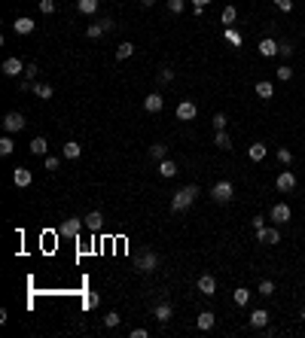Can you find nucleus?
Masks as SVG:
<instances>
[{
    "instance_id": "obj_51",
    "label": "nucleus",
    "mask_w": 305,
    "mask_h": 338,
    "mask_svg": "<svg viewBox=\"0 0 305 338\" xmlns=\"http://www.w3.org/2000/svg\"><path fill=\"white\" fill-rule=\"evenodd\" d=\"M251 225H253V229H263L266 220H263V217H253V220H251Z\"/></svg>"
},
{
    "instance_id": "obj_21",
    "label": "nucleus",
    "mask_w": 305,
    "mask_h": 338,
    "mask_svg": "<svg viewBox=\"0 0 305 338\" xmlns=\"http://www.w3.org/2000/svg\"><path fill=\"white\" fill-rule=\"evenodd\" d=\"M247 155H251V162H263L266 155H269V146H266V143H251Z\"/></svg>"
},
{
    "instance_id": "obj_26",
    "label": "nucleus",
    "mask_w": 305,
    "mask_h": 338,
    "mask_svg": "<svg viewBox=\"0 0 305 338\" xmlns=\"http://www.w3.org/2000/svg\"><path fill=\"white\" fill-rule=\"evenodd\" d=\"M76 9L83 16H95L98 13V0H76Z\"/></svg>"
},
{
    "instance_id": "obj_35",
    "label": "nucleus",
    "mask_w": 305,
    "mask_h": 338,
    "mask_svg": "<svg viewBox=\"0 0 305 338\" xmlns=\"http://www.w3.org/2000/svg\"><path fill=\"white\" fill-rule=\"evenodd\" d=\"M171 80H174V70H171V67H162V70L156 73V83H159V85H168Z\"/></svg>"
},
{
    "instance_id": "obj_19",
    "label": "nucleus",
    "mask_w": 305,
    "mask_h": 338,
    "mask_svg": "<svg viewBox=\"0 0 305 338\" xmlns=\"http://www.w3.org/2000/svg\"><path fill=\"white\" fill-rule=\"evenodd\" d=\"M61 155H64V159H80V155H83V146L80 143H76V140H67L64 146H61Z\"/></svg>"
},
{
    "instance_id": "obj_34",
    "label": "nucleus",
    "mask_w": 305,
    "mask_h": 338,
    "mask_svg": "<svg viewBox=\"0 0 305 338\" xmlns=\"http://www.w3.org/2000/svg\"><path fill=\"white\" fill-rule=\"evenodd\" d=\"M256 292L259 296H275V280H259V287H256Z\"/></svg>"
},
{
    "instance_id": "obj_38",
    "label": "nucleus",
    "mask_w": 305,
    "mask_h": 338,
    "mask_svg": "<svg viewBox=\"0 0 305 338\" xmlns=\"http://www.w3.org/2000/svg\"><path fill=\"white\" fill-rule=\"evenodd\" d=\"M86 37H89V40H101V37H104V28H101L98 21H95V25H89V28H86Z\"/></svg>"
},
{
    "instance_id": "obj_16",
    "label": "nucleus",
    "mask_w": 305,
    "mask_h": 338,
    "mask_svg": "<svg viewBox=\"0 0 305 338\" xmlns=\"http://www.w3.org/2000/svg\"><path fill=\"white\" fill-rule=\"evenodd\" d=\"M0 70H3V76H18V73H25V61H18V58H6Z\"/></svg>"
},
{
    "instance_id": "obj_49",
    "label": "nucleus",
    "mask_w": 305,
    "mask_h": 338,
    "mask_svg": "<svg viewBox=\"0 0 305 338\" xmlns=\"http://www.w3.org/2000/svg\"><path fill=\"white\" fill-rule=\"evenodd\" d=\"M128 335H131V338H146V335H150V332H146V329H144V326H134V329H131Z\"/></svg>"
},
{
    "instance_id": "obj_28",
    "label": "nucleus",
    "mask_w": 305,
    "mask_h": 338,
    "mask_svg": "<svg viewBox=\"0 0 305 338\" xmlns=\"http://www.w3.org/2000/svg\"><path fill=\"white\" fill-rule=\"evenodd\" d=\"M13 150H16L13 134H3V137H0V155H13Z\"/></svg>"
},
{
    "instance_id": "obj_37",
    "label": "nucleus",
    "mask_w": 305,
    "mask_h": 338,
    "mask_svg": "<svg viewBox=\"0 0 305 338\" xmlns=\"http://www.w3.org/2000/svg\"><path fill=\"white\" fill-rule=\"evenodd\" d=\"M122 323V317L116 311H110V314H104V329H116V326Z\"/></svg>"
},
{
    "instance_id": "obj_24",
    "label": "nucleus",
    "mask_w": 305,
    "mask_h": 338,
    "mask_svg": "<svg viewBox=\"0 0 305 338\" xmlns=\"http://www.w3.org/2000/svg\"><path fill=\"white\" fill-rule=\"evenodd\" d=\"M214 146H217V150H232V137L226 134V128L214 134Z\"/></svg>"
},
{
    "instance_id": "obj_1",
    "label": "nucleus",
    "mask_w": 305,
    "mask_h": 338,
    "mask_svg": "<svg viewBox=\"0 0 305 338\" xmlns=\"http://www.w3.org/2000/svg\"><path fill=\"white\" fill-rule=\"evenodd\" d=\"M196 198H198V186H196V183H189V186H183V189H177V192L171 195V210H174V213L186 210Z\"/></svg>"
},
{
    "instance_id": "obj_5",
    "label": "nucleus",
    "mask_w": 305,
    "mask_h": 338,
    "mask_svg": "<svg viewBox=\"0 0 305 338\" xmlns=\"http://www.w3.org/2000/svg\"><path fill=\"white\" fill-rule=\"evenodd\" d=\"M83 225H86V220H80V217H67V220L58 225V235H64V238H76V235L83 232Z\"/></svg>"
},
{
    "instance_id": "obj_25",
    "label": "nucleus",
    "mask_w": 305,
    "mask_h": 338,
    "mask_svg": "<svg viewBox=\"0 0 305 338\" xmlns=\"http://www.w3.org/2000/svg\"><path fill=\"white\" fill-rule=\"evenodd\" d=\"M171 314H174V311H171V305H168V302H162V305H156V320H159L162 326H165L168 320H171Z\"/></svg>"
},
{
    "instance_id": "obj_30",
    "label": "nucleus",
    "mask_w": 305,
    "mask_h": 338,
    "mask_svg": "<svg viewBox=\"0 0 305 338\" xmlns=\"http://www.w3.org/2000/svg\"><path fill=\"white\" fill-rule=\"evenodd\" d=\"M235 18H238V9H235V6H226V9H223V16H220V21H223L226 28H232V25H235Z\"/></svg>"
},
{
    "instance_id": "obj_15",
    "label": "nucleus",
    "mask_w": 305,
    "mask_h": 338,
    "mask_svg": "<svg viewBox=\"0 0 305 338\" xmlns=\"http://www.w3.org/2000/svg\"><path fill=\"white\" fill-rule=\"evenodd\" d=\"M162 107H165V98H162L159 92H153V95L144 98V110H146V113H159Z\"/></svg>"
},
{
    "instance_id": "obj_9",
    "label": "nucleus",
    "mask_w": 305,
    "mask_h": 338,
    "mask_svg": "<svg viewBox=\"0 0 305 338\" xmlns=\"http://www.w3.org/2000/svg\"><path fill=\"white\" fill-rule=\"evenodd\" d=\"M83 220H86V229L92 235H98L101 229H104V213H101V210H89Z\"/></svg>"
},
{
    "instance_id": "obj_29",
    "label": "nucleus",
    "mask_w": 305,
    "mask_h": 338,
    "mask_svg": "<svg viewBox=\"0 0 305 338\" xmlns=\"http://www.w3.org/2000/svg\"><path fill=\"white\" fill-rule=\"evenodd\" d=\"M131 55H134V46H131L128 40H126V43H119V46H116V61H126V58H131Z\"/></svg>"
},
{
    "instance_id": "obj_54",
    "label": "nucleus",
    "mask_w": 305,
    "mask_h": 338,
    "mask_svg": "<svg viewBox=\"0 0 305 338\" xmlns=\"http://www.w3.org/2000/svg\"><path fill=\"white\" fill-rule=\"evenodd\" d=\"M299 317H302V320H305V308H302V314H299Z\"/></svg>"
},
{
    "instance_id": "obj_42",
    "label": "nucleus",
    "mask_w": 305,
    "mask_h": 338,
    "mask_svg": "<svg viewBox=\"0 0 305 338\" xmlns=\"http://www.w3.org/2000/svg\"><path fill=\"white\" fill-rule=\"evenodd\" d=\"M168 9H171L174 16H180V13L186 9V0H168Z\"/></svg>"
},
{
    "instance_id": "obj_43",
    "label": "nucleus",
    "mask_w": 305,
    "mask_h": 338,
    "mask_svg": "<svg viewBox=\"0 0 305 338\" xmlns=\"http://www.w3.org/2000/svg\"><path fill=\"white\" fill-rule=\"evenodd\" d=\"M226 125H229V119H226V113H217V116H214V131H223Z\"/></svg>"
},
{
    "instance_id": "obj_27",
    "label": "nucleus",
    "mask_w": 305,
    "mask_h": 338,
    "mask_svg": "<svg viewBox=\"0 0 305 338\" xmlns=\"http://www.w3.org/2000/svg\"><path fill=\"white\" fill-rule=\"evenodd\" d=\"M232 299H235V305H238V308H244L247 302H251V289H244V287H235Z\"/></svg>"
},
{
    "instance_id": "obj_10",
    "label": "nucleus",
    "mask_w": 305,
    "mask_h": 338,
    "mask_svg": "<svg viewBox=\"0 0 305 338\" xmlns=\"http://www.w3.org/2000/svg\"><path fill=\"white\" fill-rule=\"evenodd\" d=\"M275 186H278V192H293V189H296V174L293 171H281L278 180H275Z\"/></svg>"
},
{
    "instance_id": "obj_14",
    "label": "nucleus",
    "mask_w": 305,
    "mask_h": 338,
    "mask_svg": "<svg viewBox=\"0 0 305 338\" xmlns=\"http://www.w3.org/2000/svg\"><path fill=\"white\" fill-rule=\"evenodd\" d=\"M198 292H201V296H214V292H217V280H214V274H201L198 277Z\"/></svg>"
},
{
    "instance_id": "obj_20",
    "label": "nucleus",
    "mask_w": 305,
    "mask_h": 338,
    "mask_svg": "<svg viewBox=\"0 0 305 338\" xmlns=\"http://www.w3.org/2000/svg\"><path fill=\"white\" fill-rule=\"evenodd\" d=\"M177 171H180V168H177V162H174V159H162V162H159V174H162L165 180L177 177Z\"/></svg>"
},
{
    "instance_id": "obj_46",
    "label": "nucleus",
    "mask_w": 305,
    "mask_h": 338,
    "mask_svg": "<svg viewBox=\"0 0 305 338\" xmlns=\"http://www.w3.org/2000/svg\"><path fill=\"white\" fill-rule=\"evenodd\" d=\"M21 76L34 83V80H37V64H34V61H31V64H25V73H21Z\"/></svg>"
},
{
    "instance_id": "obj_52",
    "label": "nucleus",
    "mask_w": 305,
    "mask_h": 338,
    "mask_svg": "<svg viewBox=\"0 0 305 338\" xmlns=\"http://www.w3.org/2000/svg\"><path fill=\"white\" fill-rule=\"evenodd\" d=\"M211 0H193V6H208Z\"/></svg>"
},
{
    "instance_id": "obj_45",
    "label": "nucleus",
    "mask_w": 305,
    "mask_h": 338,
    "mask_svg": "<svg viewBox=\"0 0 305 338\" xmlns=\"http://www.w3.org/2000/svg\"><path fill=\"white\" fill-rule=\"evenodd\" d=\"M40 13L43 16H52L55 13V0H40Z\"/></svg>"
},
{
    "instance_id": "obj_47",
    "label": "nucleus",
    "mask_w": 305,
    "mask_h": 338,
    "mask_svg": "<svg viewBox=\"0 0 305 338\" xmlns=\"http://www.w3.org/2000/svg\"><path fill=\"white\" fill-rule=\"evenodd\" d=\"M98 25H101V28H104V34H110L113 28H116V21H113L110 16H104V18H98Z\"/></svg>"
},
{
    "instance_id": "obj_36",
    "label": "nucleus",
    "mask_w": 305,
    "mask_h": 338,
    "mask_svg": "<svg viewBox=\"0 0 305 338\" xmlns=\"http://www.w3.org/2000/svg\"><path fill=\"white\" fill-rule=\"evenodd\" d=\"M275 76H278V80H281V83H287V80H293V67H290V64L284 61V64H281V67H278V70H275Z\"/></svg>"
},
{
    "instance_id": "obj_44",
    "label": "nucleus",
    "mask_w": 305,
    "mask_h": 338,
    "mask_svg": "<svg viewBox=\"0 0 305 338\" xmlns=\"http://www.w3.org/2000/svg\"><path fill=\"white\" fill-rule=\"evenodd\" d=\"M278 55H281L284 61H290V55H293V43H281V46H278Z\"/></svg>"
},
{
    "instance_id": "obj_53",
    "label": "nucleus",
    "mask_w": 305,
    "mask_h": 338,
    "mask_svg": "<svg viewBox=\"0 0 305 338\" xmlns=\"http://www.w3.org/2000/svg\"><path fill=\"white\" fill-rule=\"evenodd\" d=\"M141 3H144V6H153V3H156V0H141Z\"/></svg>"
},
{
    "instance_id": "obj_11",
    "label": "nucleus",
    "mask_w": 305,
    "mask_h": 338,
    "mask_svg": "<svg viewBox=\"0 0 305 338\" xmlns=\"http://www.w3.org/2000/svg\"><path fill=\"white\" fill-rule=\"evenodd\" d=\"M247 326H251V329H266V326H269V311H266V308L251 311V317H247Z\"/></svg>"
},
{
    "instance_id": "obj_50",
    "label": "nucleus",
    "mask_w": 305,
    "mask_h": 338,
    "mask_svg": "<svg viewBox=\"0 0 305 338\" xmlns=\"http://www.w3.org/2000/svg\"><path fill=\"white\" fill-rule=\"evenodd\" d=\"M18 88H21V92H34V83H31V80H21Z\"/></svg>"
},
{
    "instance_id": "obj_6",
    "label": "nucleus",
    "mask_w": 305,
    "mask_h": 338,
    "mask_svg": "<svg viewBox=\"0 0 305 338\" xmlns=\"http://www.w3.org/2000/svg\"><path fill=\"white\" fill-rule=\"evenodd\" d=\"M290 217H293V210H290V204H284V201H278V204L272 207V213H269V220H272L275 225H287Z\"/></svg>"
},
{
    "instance_id": "obj_2",
    "label": "nucleus",
    "mask_w": 305,
    "mask_h": 338,
    "mask_svg": "<svg viewBox=\"0 0 305 338\" xmlns=\"http://www.w3.org/2000/svg\"><path fill=\"white\" fill-rule=\"evenodd\" d=\"M232 195H235V186L229 180H220V183H214V189H211V198L217 201V204H229Z\"/></svg>"
},
{
    "instance_id": "obj_41",
    "label": "nucleus",
    "mask_w": 305,
    "mask_h": 338,
    "mask_svg": "<svg viewBox=\"0 0 305 338\" xmlns=\"http://www.w3.org/2000/svg\"><path fill=\"white\" fill-rule=\"evenodd\" d=\"M43 168H46V171H58V168H61V159H55V155H46V159H43Z\"/></svg>"
},
{
    "instance_id": "obj_31",
    "label": "nucleus",
    "mask_w": 305,
    "mask_h": 338,
    "mask_svg": "<svg viewBox=\"0 0 305 338\" xmlns=\"http://www.w3.org/2000/svg\"><path fill=\"white\" fill-rule=\"evenodd\" d=\"M223 37H226V40H229V43H232V46H235V49H241V43H244V37H241V34H238V31H235V28H226V31H223Z\"/></svg>"
},
{
    "instance_id": "obj_48",
    "label": "nucleus",
    "mask_w": 305,
    "mask_h": 338,
    "mask_svg": "<svg viewBox=\"0 0 305 338\" xmlns=\"http://www.w3.org/2000/svg\"><path fill=\"white\" fill-rule=\"evenodd\" d=\"M275 6L281 9V13H290V9H293V0H275Z\"/></svg>"
},
{
    "instance_id": "obj_8",
    "label": "nucleus",
    "mask_w": 305,
    "mask_h": 338,
    "mask_svg": "<svg viewBox=\"0 0 305 338\" xmlns=\"http://www.w3.org/2000/svg\"><path fill=\"white\" fill-rule=\"evenodd\" d=\"M198 116V107L193 104V101H180V104H177V119L180 122H193Z\"/></svg>"
},
{
    "instance_id": "obj_18",
    "label": "nucleus",
    "mask_w": 305,
    "mask_h": 338,
    "mask_svg": "<svg viewBox=\"0 0 305 338\" xmlns=\"http://www.w3.org/2000/svg\"><path fill=\"white\" fill-rule=\"evenodd\" d=\"M34 28H37V25H34V18H28V16H18L13 21V31L16 34H34Z\"/></svg>"
},
{
    "instance_id": "obj_4",
    "label": "nucleus",
    "mask_w": 305,
    "mask_h": 338,
    "mask_svg": "<svg viewBox=\"0 0 305 338\" xmlns=\"http://www.w3.org/2000/svg\"><path fill=\"white\" fill-rule=\"evenodd\" d=\"M25 125H28V122H25V116H21L18 110H9L6 116H3V131H6V134H18Z\"/></svg>"
},
{
    "instance_id": "obj_7",
    "label": "nucleus",
    "mask_w": 305,
    "mask_h": 338,
    "mask_svg": "<svg viewBox=\"0 0 305 338\" xmlns=\"http://www.w3.org/2000/svg\"><path fill=\"white\" fill-rule=\"evenodd\" d=\"M256 241L259 244H281V232L278 229H272V225H263V229H256Z\"/></svg>"
},
{
    "instance_id": "obj_17",
    "label": "nucleus",
    "mask_w": 305,
    "mask_h": 338,
    "mask_svg": "<svg viewBox=\"0 0 305 338\" xmlns=\"http://www.w3.org/2000/svg\"><path fill=\"white\" fill-rule=\"evenodd\" d=\"M253 92H256V98H263V101H272V98H275V85L269 83V80H259V83L253 85Z\"/></svg>"
},
{
    "instance_id": "obj_32",
    "label": "nucleus",
    "mask_w": 305,
    "mask_h": 338,
    "mask_svg": "<svg viewBox=\"0 0 305 338\" xmlns=\"http://www.w3.org/2000/svg\"><path fill=\"white\" fill-rule=\"evenodd\" d=\"M34 95H37V98H43V101H49V98L55 95V88H52L49 83H40V85H34Z\"/></svg>"
},
{
    "instance_id": "obj_3",
    "label": "nucleus",
    "mask_w": 305,
    "mask_h": 338,
    "mask_svg": "<svg viewBox=\"0 0 305 338\" xmlns=\"http://www.w3.org/2000/svg\"><path fill=\"white\" fill-rule=\"evenodd\" d=\"M156 268H159V253H156V250H141V256H138V271L141 274H153Z\"/></svg>"
},
{
    "instance_id": "obj_13",
    "label": "nucleus",
    "mask_w": 305,
    "mask_h": 338,
    "mask_svg": "<svg viewBox=\"0 0 305 338\" xmlns=\"http://www.w3.org/2000/svg\"><path fill=\"white\" fill-rule=\"evenodd\" d=\"M13 183H16L18 189H28V186L34 183V174L28 171V168H16V171H13Z\"/></svg>"
},
{
    "instance_id": "obj_33",
    "label": "nucleus",
    "mask_w": 305,
    "mask_h": 338,
    "mask_svg": "<svg viewBox=\"0 0 305 338\" xmlns=\"http://www.w3.org/2000/svg\"><path fill=\"white\" fill-rule=\"evenodd\" d=\"M150 155H153V159H156V162H162V159H168V146H165V143H153V146H150Z\"/></svg>"
},
{
    "instance_id": "obj_23",
    "label": "nucleus",
    "mask_w": 305,
    "mask_h": 338,
    "mask_svg": "<svg viewBox=\"0 0 305 338\" xmlns=\"http://www.w3.org/2000/svg\"><path fill=\"white\" fill-rule=\"evenodd\" d=\"M196 323H198V329H201V332H208V329H214V323H217V317H214L211 311H201Z\"/></svg>"
},
{
    "instance_id": "obj_12",
    "label": "nucleus",
    "mask_w": 305,
    "mask_h": 338,
    "mask_svg": "<svg viewBox=\"0 0 305 338\" xmlns=\"http://www.w3.org/2000/svg\"><path fill=\"white\" fill-rule=\"evenodd\" d=\"M278 46H281L278 40H272V37H263L256 49H259V55H263V58H275V55H278Z\"/></svg>"
},
{
    "instance_id": "obj_39",
    "label": "nucleus",
    "mask_w": 305,
    "mask_h": 338,
    "mask_svg": "<svg viewBox=\"0 0 305 338\" xmlns=\"http://www.w3.org/2000/svg\"><path fill=\"white\" fill-rule=\"evenodd\" d=\"M83 305H86V308H89V311H95V308H98V305H101V296H98V292H89V296H86V299H83Z\"/></svg>"
},
{
    "instance_id": "obj_40",
    "label": "nucleus",
    "mask_w": 305,
    "mask_h": 338,
    "mask_svg": "<svg viewBox=\"0 0 305 338\" xmlns=\"http://www.w3.org/2000/svg\"><path fill=\"white\" fill-rule=\"evenodd\" d=\"M278 162H281V165H290V162H293V152L287 150V146H278Z\"/></svg>"
},
{
    "instance_id": "obj_22",
    "label": "nucleus",
    "mask_w": 305,
    "mask_h": 338,
    "mask_svg": "<svg viewBox=\"0 0 305 338\" xmlns=\"http://www.w3.org/2000/svg\"><path fill=\"white\" fill-rule=\"evenodd\" d=\"M28 150H31L34 155H46V152H49V140H46V137H34Z\"/></svg>"
}]
</instances>
